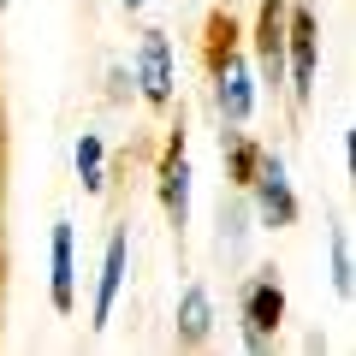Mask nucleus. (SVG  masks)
<instances>
[{
    "instance_id": "obj_1",
    "label": "nucleus",
    "mask_w": 356,
    "mask_h": 356,
    "mask_svg": "<svg viewBox=\"0 0 356 356\" xmlns=\"http://www.w3.org/2000/svg\"><path fill=\"white\" fill-rule=\"evenodd\" d=\"M315 77H321V18L303 0H291V13H285V83H291L297 107L315 102Z\"/></svg>"
},
{
    "instance_id": "obj_2",
    "label": "nucleus",
    "mask_w": 356,
    "mask_h": 356,
    "mask_svg": "<svg viewBox=\"0 0 356 356\" xmlns=\"http://www.w3.org/2000/svg\"><path fill=\"white\" fill-rule=\"evenodd\" d=\"M154 196H161V208H166V226L184 238V226H191V154H184V113H178V125L166 131V143H161V161H154Z\"/></svg>"
},
{
    "instance_id": "obj_3",
    "label": "nucleus",
    "mask_w": 356,
    "mask_h": 356,
    "mask_svg": "<svg viewBox=\"0 0 356 356\" xmlns=\"http://www.w3.org/2000/svg\"><path fill=\"white\" fill-rule=\"evenodd\" d=\"M243 196H250V214L261 220V226H273V232L297 226V214H303L291 178H285V161L273 149H261V166H255V178H250V191H243Z\"/></svg>"
},
{
    "instance_id": "obj_4",
    "label": "nucleus",
    "mask_w": 356,
    "mask_h": 356,
    "mask_svg": "<svg viewBox=\"0 0 356 356\" xmlns=\"http://www.w3.org/2000/svg\"><path fill=\"white\" fill-rule=\"evenodd\" d=\"M131 83H137L143 107H154V113L172 107V95H178V65H172V42H166V30H143L137 60H131Z\"/></svg>"
},
{
    "instance_id": "obj_5",
    "label": "nucleus",
    "mask_w": 356,
    "mask_h": 356,
    "mask_svg": "<svg viewBox=\"0 0 356 356\" xmlns=\"http://www.w3.org/2000/svg\"><path fill=\"white\" fill-rule=\"evenodd\" d=\"M238 321H243V350H267L285 321V285L273 273H250L238 291Z\"/></svg>"
},
{
    "instance_id": "obj_6",
    "label": "nucleus",
    "mask_w": 356,
    "mask_h": 356,
    "mask_svg": "<svg viewBox=\"0 0 356 356\" xmlns=\"http://www.w3.org/2000/svg\"><path fill=\"white\" fill-rule=\"evenodd\" d=\"M208 83H214L220 125H250V113H255V65L243 60V48H232L220 65H208Z\"/></svg>"
},
{
    "instance_id": "obj_7",
    "label": "nucleus",
    "mask_w": 356,
    "mask_h": 356,
    "mask_svg": "<svg viewBox=\"0 0 356 356\" xmlns=\"http://www.w3.org/2000/svg\"><path fill=\"white\" fill-rule=\"evenodd\" d=\"M125 273H131V226H113L102 250V280H95V303H89V327L102 332L119 309V291H125Z\"/></svg>"
},
{
    "instance_id": "obj_8",
    "label": "nucleus",
    "mask_w": 356,
    "mask_h": 356,
    "mask_svg": "<svg viewBox=\"0 0 356 356\" xmlns=\"http://www.w3.org/2000/svg\"><path fill=\"white\" fill-rule=\"evenodd\" d=\"M285 13H291V0H261V13H255V72H261L267 89L285 83Z\"/></svg>"
},
{
    "instance_id": "obj_9",
    "label": "nucleus",
    "mask_w": 356,
    "mask_h": 356,
    "mask_svg": "<svg viewBox=\"0 0 356 356\" xmlns=\"http://www.w3.org/2000/svg\"><path fill=\"white\" fill-rule=\"evenodd\" d=\"M48 303L60 315L77 309V255H72V220H54L48 238Z\"/></svg>"
},
{
    "instance_id": "obj_10",
    "label": "nucleus",
    "mask_w": 356,
    "mask_h": 356,
    "mask_svg": "<svg viewBox=\"0 0 356 356\" xmlns=\"http://www.w3.org/2000/svg\"><path fill=\"white\" fill-rule=\"evenodd\" d=\"M172 339H178V350H202V344L214 339V297H208V285H184Z\"/></svg>"
},
{
    "instance_id": "obj_11",
    "label": "nucleus",
    "mask_w": 356,
    "mask_h": 356,
    "mask_svg": "<svg viewBox=\"0 0 356 356\" xmlns=\"http://www.w3.org/2000/svg\"><path fill=\"white\" fill-rule=\"evenodd\" d=\"M220 161H226V184L243 196L250 178H255V166H261V143H255L243 125H220Z\"/></svg>"
},
{
    "instance_id": "obj_12",
    "label": "nucleus",
    "mask_w": 356,
    "mask_h": 356,
    "mask_svg": "<svg viewBox=\"0 0 356 356\" xmlns=\"http://www.w3.org/2000/svg\"><path fill=\"white\" fill-rule=\"evenodd\" d=\"M238 36H243V30H238V18H232L226 6H214V13H208V24H202V72L226 60V54L238 48Z\"/></svg>"
},
{
    "instance_id": "obj_13",
    "label": "nucleus",
    "mask_w": 356,
    "mask_h": 356,
    "mask_svg": "<svg viewBox=\"0 0 356 356\" xmlns=\"http://www.w3.org/2000/svg\"><path fill=\"white\" fill-rule=\"evenodd\" d=\"M77 178H83V191L89 196H102L107 191V149H102V137H95V131H83V137H77Z\"/></svg>"
},
{
    "instance_id": "obj_14",
    "label": "nucleus",
    "mask_w": 356,
    "mask_h": 356,
    "mask_svg": "<svg viewBox=\"0 0 356 356\" xmlns=\"http://www.w3.org/2000/svg\"><path fill=\"white\" fill-rule=\"evenodd\" d=\"M243 226H250V208H220V250H232V255H238L243 250Z\"/></svg>"
},
{
    "instance_id": "obj_15",
    "label": "nucleus",
    "mask_w": 356,
    "mask_h": 356,
    "mask_svg": "<svg viewBox=\"0 0 356 356\" xmlns=\"http://www.w3.org/2000/svg\"><path fill=\"white\" fill-rule=\"evenodd\" d=\"M332 291L350 297V238L344 232H332Z\"/></svg>"
},
{
    "instance_id": "obj_16",
    "label": "nucleus",
    "mask_w": 356,
    "mask_h": 356,
    "mask_svg": "<svg viewBox=\"0 0 356 356\" xmlns=\"http://www.w3.org/2000/svg\"><path fill=\"white\" fill-rule=\"evenodd\" d=\"M107 83H113V89H107L113 102H131V89H137V83H131V72H125V65H113V72H107Z\"/></svg>"
},
{
    "instance_id": "obj_17",
    "label": "nucleus",
    "mask_w": 356,
    "mask_h": 356,
    "mask_svg": "<svg viewBox=\"0 0 356 356\" xmlns=\"http://www.w3.org/2000/svg\"><path fill=\"white\" fill-rule=\"evenodd\" d=\"M143 6H149V0H125V13H143Z\"/></svg>"
},
{
    "instance_id": "obj_18",
    "label": "nucleus",
    "mask_w": 356,
    "mask_h": 356,
    "mask_svg": "<svg viewBox=\"0 0 356 356\" xmlns=\"http://www.w3.org/2000/svg\"><path fill=\"white\" fill-rule=\"evenodd\" d=\"M0 285H6V255H0Z\"/></svg>"
},
{
    "instance_id": "obj_19",
    "label": "nucleus",
    "mask_w": 356,
    "mask_h": 356,
    "mask_svg": "<svg viewBox=\"0 0 356 356\" xmlns=\"http://www.w3.org/2000/svg\"><path fill=\"white\" fill-rule=\"evenodd\" d=\"M6 6H18V0H0V13H6Z\"/></svg>"
}]
</instances>
